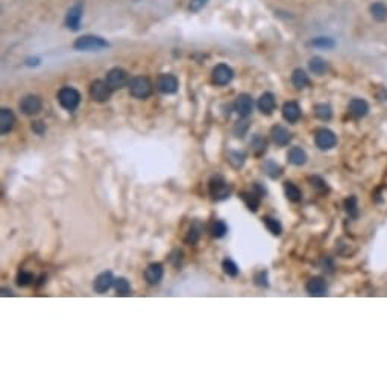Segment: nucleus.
<instances>
[{"label": "nucleus", "instance_id": "1", "mask_svg": "<svg viewBox=\"0 0 387 387\" xmlns=\"http://www.w3.org/2000/svg\"><path fill=\"white\" fill-rule=\"evenodd\" d=\"M73 46H75L76 50H81V52H99L102 49H106L108 43L103 38H100V37L84 35V37H79L75 41Z\"/></svg>", "mask_w": 387, "mask_h": 387}, {"label": "nucleus", "instance_id": "2", "mask_svg": "<svg viewBox=\"0 0 387 387\" xmlns=\"http://www.w3.org/2000/svg\"><path fill=\"white\" fill-rule=\"evenodd\" d=\"M129 93L135 99H146L152 93V82L146 76H137L129 82Z\"/></svg>", "mask_w": 387, "mask_h": 387}, {"label": "nucleus", "instance_id": "3", "mask_svg": "<svg viewBox=\"0 0 387 387\" xmlns=\"http://www.w3.org/2000/svg\"><path fill=\"white\" fill-rule=\"evenodd\" d=\"M58 100H60L61 106L66 108L67 111H75V109L79 106L81 94L78 90H75L72 87H64L58 93Z\"/></svg>", "mask_w": 387, "mask_h": 387}, {"label": "nucleus", "instance_id": "4", "mask_svg": "<svg viewBox=\"0 0 387 387\" xmlns=\"http://www.w3.org/2000/svg\"><path fill=\"white\" fill-rule=\"evenodd\" d=\"M210 195L214 201H224V199L230 198L231 185L222 176H214L210 181Z\"/></svg>", "mask_w": 387, "mask_h": 387}, {"label": "nucleus", "instance_id": "5", "mask_svg": "<svg viewBox=\"0 0 387 387\" xmlns=\"http://www.w3.org/2000/svg\"><path fill=\"white\" fill-rule=\"evenodd\" d=\"M314 143L320 150H329L337 144V135L326 128L317 129L314 134Z\"/></svg>", "mask_w": 387, "mask_h": 387}, {"label": "nucleus", "instance_id": "6", "mask_svg": "<svg viewBox=\"0 0 387 387\" xmlns=\"http://www.w3.org/2000/svg\"><path fill=\"white\" fill-rule=\"evenodd\" d=\"M106 82H108L109 87H111V90H122V88H125L126 85H129L131 81H129L128 73H126L123 69L116 67V69H113V70L108 72V75H106Z\"/></svg>", "mask_w": 387, "mask_h": 387}, {"label": "nucleus", "instance_id": "7", "mask_svg": "<svg viewBox=\"0 0 387 387\" xmlns=\"http://www.w3.org/2000/svg\"><path fill=\"white\" fill-rule=\"evenodd\" d=\"M111 87L108 85L106 81H94L90 87V96L96 100V102H106L109 97H111Z\"/></svg>", "mask_w": 387, "mask_h": 387}, {"label": "nucleus", "instance_id": "8", "mask_svg": "<svg viewBox=\"0 0 387 387\" xmlns=\"http://www.w3.org/2000/svg\"><path fill=\"white\" fill-rule=\"evenodd\" d=\"M211 76H213V82L216 85H228L234 78V72L227 64H219L213 69Z\"/></svg>", "mask_w": 387, "mask_h": 387}, {"label": "nucleus", "instance_id": "9", "mask_svg": "<svg viewBox=\"0 0 387 387\" xmlns=\"http://www.w3.org/2000/svg\"><path fill=\"white\" fill-rule=\"evenodd\" d=\"M43 108V102L38 96H26L22 99L20 102V109L23 111V114L26 116H34V114H38L41 111Z\"/></svg>", "mask_w": 387, "mask_h": 387}, {"label": "nucleus", "instance_id": "10", "mask_svg": "<svg viewBox=\"0 0 387 387\" xmlns=\"http://www.w3.org/2000/svg\"><path fill=\"white\" fill-rule=\"evenodd\" d=\"M156 88L164 94H173L178 90V79L173 75L164 73L156 81Z\"/></svg>", "mask_w": 387, "mask_h": 387}, {"label": "nucleus", "instance_id": "11", "mask_svg": "<svg viewBox=\"0 0 387 387\" xmlns=\"http://www.w3.org/2000/svg\"><path fill=\"white\" fill-rule=\"evenodd\" d=\"M234 108L240 117H248L254 111V100L249 94H240L236 99Z\"/></svg>", "mask_w": 387, "mask_h": 387}, {"label": "nucleus", "instance_id": "12", "mask_svg": "<svg viewBox=\"0 0 387 387\" xmlns=\"http://www.w3.org/2000/svg\"><path fill=\"white\" fill-rule=\"evenodd\" d=\"M164 276V267L161 263H152L146 267L144 270V280L150 284V286H155L158 284Z\"/></svg>", "mask_w": 387, "mask_h": 387}, {"label": "nucleus", "instance_id": "13", "mask_svg": "<svg viewBox=\"0 0 387 387\" xmlns=\"http://www.w3.org/2000/svg\"><path fill=\"white\" fill-rule=\"evenodd\" d=\"M114 286V278L111 272H102L94 280V290L97 293H105Z\"/></svg>", "mask_w": 387, "mask_h": 387}, {"label": "nucleus", "instance_id": "14", "mask_svg": "<svg viewBox=\"0 0 387 387\" xmlns=\"http://www.w3.org/2000/svg\"><path fill=\"white\" fill-rule=\"evenodd\" d=\"M305 290L310 296H325L326 290H328V286H326L323 278H320V276H314V278H311L307 283Z\"/></svg>", "mask_w": 387, "mask_h": 387}, {"label": "nucleus", "instance_id": "15", "mask_svg": "<svg viewBox=\"0 0 387 387\" xmlns=\"http://www.w3.org/2000/svg\"><path fill=\"white\" fill-rule=\"evenodd\" d=\"M270 135H272V140L275 144L278 146H287L290 141H292V134L287 128L281 126V125H276L272 128L270 131Z\"/></svg>", "mask_w": 387, "mask_h": 387}, {"label": "nucleus", "instance_id": "16", "mask_svg": "<svg viewBox=\"0 0 387 387\" xmlns=\"http://www.w3.org/2000/svg\"><path fill=\"white\" fill-rule=\"evenodd\" d=\"M301 106L296 102H286L283 105V117L289 123H296L301 119Z\"/></svg>", "mask_w": 387, "mask_h": 387}, {"label": "nucleus", "instance_id": "17", "mask_svg": "<svg viewBox=\"0 0 387 387\" xmlns=\"http://www.w3.org/2000/svg\"><path fill=\"white\" fill-rule=\"evenodd\" d=\"M81 19H82V4H76L69 10L66 17V25L72 31H78L81 25Z\"/></svg>", "mask_w": 387, "mask_h": 387}, {"label": "nucleus", "instance_id": "18", "mask_svg": "<svg viewBox=\"0 0 387 387\" xmlns=\"http://www.w3.org/2000/svg\"><path fill=\"white\" fill-rule=\"evenodd\" d=\"M14 125H16L14 113L8 108H2V111H0V132H2L4 135L11 132Z\"/></svg>", "mask_w": 387, "mask_h": 387}, {"label": "nucleus", "instance_id": "19", "mask_svg": "<svg viewBox=\"0 0 387 387\" xmlns=\"http://www.w3.org/2000/svg\"><path fill=\"white\" fill-rule=\"evenodd\" d=\"M348 109H349V114L354 119H361V117H364L369 113V105L363 99H352L349 102Z\"/></svg>", "mask_w": 387, "mask_h": 387}, {"label": "nucleus", "instance_id": "20", "mask_svg": "<svg viewBox=\"0 0 387 387\" xmlns=\"http://www.w3.org/2000/svg\"><path fill=\"white\" fill-rule=\"evenodd\" d=\"M275 106H276V100H275V96L272 93H264L258 99V108H260V111L263 114H272Z\"/></svg>", "mask_w": 387, "mask_h": 387}, {"label": "nucleus", "instance_id": "21", "mask_svg": "<svg viewBox=\"0 0 387 387\" xmlns=\"http://www.w3.org/2000/svg\"><path fill=\"white\" fill-rule=\"evenodd\" d=\"M287 158H289L290 164H293V165H304V164L307 162V158H308V156H307V152H305L302 147L295 146V147H292V149L289 150Z\"/></svg>", "mask_w": 387, "mask_h": 387}, {"label": "nucleus", "instance_id": "22", "mask_svg": "<svg viewBox=\"0 0 387 387\" xmlns=\"http://www.w3.org/2000/svg\"><path fill=\"white\" fill-rule=\"evenodd\" d=\"M308 67L317 76H322V75H325L328 72V63L323 58H320V57H313L310 60V63H308Z\"/></svg>", "mask_w": 387, "mask_h": 387}, {"label": "nucleus", "instance_id": "23", "mask_svg": "<svg viewBox=\"0 0 387 387\" xmlns=\"http://www.w3.org/2000/svg\"><path fill=\"white\" fill-rule=\"evenodd\" d=\"M263 169H264L266 175H267L269 178H272V179H278V178L283 175L281 165H280V164H276V162H275V161H272V159H267V161L263 164Z\"/></svg>", "mask_w": 387, "mask_h": 387}, {"label": "nucleus", "instance_id": "24", "mask_svg": "<svg viewBox=\"0 0 387 387\" xmlns=\"http://www.w3.org/2000/svg\"><path fill=\"white\" fill-rule=\"evenodd\" d=\"M240 198L243 199V202L246 204V207H248L252 213H255V211L258 210V207H260V198H261V196H258L255 191H243V193L240 195Z\"/></svg>", "mask_w": 387, "mask_h": 387}, {"label": "nucleus", "instance_id": "25", "mask_svg": "<svg viewBox=\"0 0 387 387\" xmlns=\"http://www.w3.org/2000/svg\"><path fill=\"white\" fill-rule=\"evenodd\" d=\"M292 82H293V85H295L296 88H299V90H302V88H305V87L310 85L308 75H307L304 70H301V69H296V70L293 72V75H292Z\"/></svg>", "mask_w": 387, "mask_h": 387}, {"label": "nucleus", "instance_id": "26", "mask_svg": "<svg viewBox=\"0 0 387 387\" xmlns=\"http://www.w3.org/2000/svg\"><path fill=\"white\" fill-rule=\"evenodd\" d=\"M284 191H286L287 199L292 201V202H299V201L302 199V191H301V188H299L296 184H293V182H286V184H284Z\"/></svg>", "mask_w": 387, "mask_h": 387}, {"label": "nucleus", "instance_id": "27", "mask_svg": "<svg viewBox=\"0 0 387 387\" xmlns=\"http://www.w3.org/2000/svg\"><path fill=\"white\" fill-rule=\"evenodd\" d=\"M370 14L376 22H387V5L381 2H375L370 7Z\"/></svg>", "mask_w": 387, "mask_h": 387}, {"label": "nucleus", "instance_id": "28", "mask_svg": "<svg viewBox=\"0 0 387 387\" xmlns=\"http://www.w3.org/2000/svg\"><path fill=\"white\" fill-rule=\"evenodd\" d=\"M264 220V225H266V228L273 234V236H280L281 233H283V225H281V222L278 219H275V217H264L263 219Z\"/></svg>", "mask_w": 387, "mask_h": 387}, {"label": "nucleus", "instance_id": "29", "mask_svg": "<svg viewBox=\"0 0 387 387\" xmlns=\"http://www.w3.org/2000/svg\"><path fill=\"white\" fill-rule=\"evenodd\" d=\"M314 114L317 119L326 122L329 120L331 117H333V111H331V106L329 105H325V103H319L314 106Z\"/></svg>", "mask_w": 387, "mask_h": 387}, {"label": "nucleus", "instance_id": "30", "mask_svg": "<svg viewBox=\"0 0 387 387\" xmlns=\"http://www.w3.org/2000/svg\"><path fill=\"white\" fill-rule=\"evenodd\" d=\"M228 233V227L224 220H214V224L211 225V236L216 239H222Z\"/></svg>", "mask_w": 387, "mask_h": 387}, {"label": "nucleus", "instance_id": "31", "mask_svg": "<svg viewBox=\"0 0 387 387\" xmlns=\"http://www.w3.org/2000/svg\"><path fill=\"white\" fill-rule=\"evenodd\" d=\"M251 147H252V150H254L255 155H263V153L266 152V149H267V141H266L264 137L255 135V137L252 138V141H251Z\"/></svg>", "mask_w": 387, "mask_h": 387}, {"label": "nucleus", "instance_id": "32", "mask_svg": "<svg viewBox=\"0 0 387 387\" xmlns=\"http://www.w3.org/2000/svg\"><path fill=\"white\" fill-rule=\"evenodd\" d=\"M201 231H202V227L199 225V222H195L188 231V236L185 237V242L188 245H196L199 242V237H201Z\"/></svg>", "mask_w": 387, "mask_h": 387}, {"label": "nucleus", "instance_id": "33", "mask_svg": "<svg viewBox=\"0 0 387 387\" xmlns=\"http://www.w3.org/2000/svg\"><path fill=\"white\" fill-rule=\"evenodd\" d=\"M345 208H346V213L351 219H357L358 217V204H357V198L355 196H351L345 201Z\"/></svg>", "mask_w": 387, "mask_h": 387}, {"label": "nucleus", "instance_id": "34", "mask_svg": "<svg viewBox=\"0 0 387 387\" xmlns=\"http://www.w3.org/2000/svg\"><path fill=\"white\" fill-rule=\"evenodd\" d=\"M114 287L117 290L119 295L122 296H128L131 293V286H129V281L126 278H117L114 280Z\"/></svg>", "mask_w": 387, "mask_h": 387}, {"label": "nucleus", "instance_id": "35", "mask_svg": "<svg viewBox=\"0 0 387 387\" xmlns=\"http://www.w3.org/2000/svg\"><path fill=\"white\" fill-rule=\"evenodd\" d=\"M228 162L233 165V167L240 169V167H243V164H245V155L240 153V152H230Z\"/></svg>", "mask_w": 387, "mask_h": 387}, {"label": "nucleus", "instance_id": "36", "mask_svg": "<svg viewBox=\"0 0 387 387\" xmlns=\"http://www.w3.org/2000/svg\"><path fill=\"white\" fill-rule=\"evenodd\" d=\"M222 267H224V272L228 276H237L239 275V266L233 260H225L222 263Z\"/></svg>", "mask_w": 387, "mask_h": 387}, {"label": "nucleus", "instance_id": "37", "mask_svg": "<svg viewBox=\"0 0 387 387\" xmlns=\"http://www.w3.org/2000/svg\"><path fill=\"white\" fill-rule=\"evenodd\" d=\"M34 281V275L31 272H20L17 276V284L20 287H28Z\"/></svg>", "mask_w": 387, "mask_h": 387}, {"label": "nucleus", "instance_id": "38", "mask_svg": "<svg viewBox=\"0 0 387 387\" xmlns=\"http://www.w3.org/2000/svg\"><path fill=\"white\" fill-rule=\"evenodd\" d=\"M310 182H311L313 188H314V190H317L319 193L328 191V185H326L325 179H322L320 176H311V178H310Z\"/></svg>", "mask_w": 387, "mask_h": 387}, {"label": "nucleus", "instance_id": "39", "mask_svg": "<svg viewBox=\"0 0 387 387\" xmlns=\"http://www.w3.org/2000/svg\"><path fill=\"white\" fill-rule=\"evenodd\" d=\"M313 46L316 47H322V49H333L334 47V41L331 38H323V37H319L313 41Z\"/></svg>", "mask_w": 387, "mask_h": 387}, {"label": "nucleus", "instance_id": "40", "mask_svg": "<svg viewBox=\"0 0 387 387\" xmlns=\"http://www.w3.org/2000/svg\"><path fill=\"white\" fill-rule=\"evenodd\" d=\"M255 284L260 287H267L269 286V280H267V272L266 270H260L258 273H255Z\"/></svg>", "mask_w": 387, "mask_h": 387}, {"label": "nucleus", "instance_id": "41", "mask_svg": "<svg viewBox=\"0 0 387 387\" xmlns=\"http://www.w3.org/2000/svg\"><path fill=\"white\" fill-rule=\"evenodd\" d=\"M248 128H249L248 122H246V120H242V122H237V125H236V128H234V132H236L237 137H243L245 132L248 131Z\"/></svg>", "mask_w": 387, "mask_h": 387}, {"label": "nucleus", "instance_id": "42", "mask_svg": "<svg viewBox=\"0 0 387 387\" xmlns=\"http://www.w3.org/2000/svg\"><path fill=\"white\" fill-rule=\"evenodd\" d=\"M207 2H208V0H191V2H190V10L196 13V11L202 10L207 5Z\"/></svg>", "mask_w": 387, "mask_h": 387}, {"label": "nucleus", "instance_id": "43", "mask_svg": "<svg viewBox=\"0 0 387 387\" xmlns=\"http://www.w3.org/2000/svg\"><path fill=\"white\" fill-rule=\"evenodd\" d=\"M32 131L34 132H37L38 135H41V134H44V131H46V125L43 123V122H34V125H32Z\"/></svg>", "mask_w": 387, "mask_h": 387}, {"label": "nucleus", "instance_id": "44", "mask_svg": "<svg viewBox=\"0 0 387 387\" xmlns=\"http://www.w3.org/2000/svg\"><path fill=\"white\" fill-rule=\"evenodd\" d=\"M8 295H10V296H13L14 293H13L11 290H8V289H4V290H2V296H8Z\"/></svg>", "mask_w": 387, "mask_h": 387}]
</instances>
